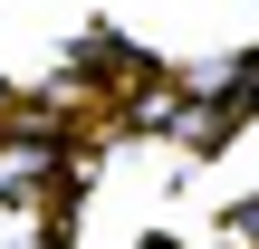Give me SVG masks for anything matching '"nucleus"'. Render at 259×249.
Wrapping results in <instances>:
<instances>
[{
  "label": "nucleus",
  "instance_id": "f257e3e1",
  "mask_svg": "<svg viewBox=\"0 0 259 249\" xmlns=\"http://www.w3.org/2000/svg\"><path fill=\"white\" fill-rule=\"evenodd\" d=\"M58 173H67V154H58L48 134L0 144V202H38V192H58Z\"/></svg>",
  "mask_w": 259,
  "mask_h": 249
},
{
  "label": "nucleus",
  "instance_id": "f03ea898",
  "mask_svg": "<svg viewBox=\"0 0 259 249\" xmlns=\"http://www.w3.org/2000/svg\"><path fill=\"white\" fill-rule=\"evenodd\" d=\"M231 240H240V249H259V202H240V211H231Z\"/></svg>",
  "mask_w": 259,
  "mask_h": 249
}]
</instances>
